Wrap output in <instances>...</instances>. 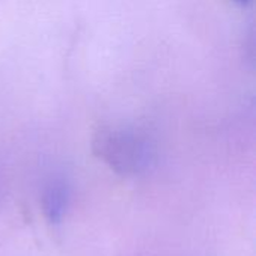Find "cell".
<instances>
[{
    "label": "cell",
    "mask_w": 256,
    "mask_h": 256,
    "mask_svg": "<svg viewBox=\"0 0 256 256\" xmlns=\"http://www.w3.org/2000/svg\"><path fill=\"white\" fill-rule=\"evenodd\" d=\"M93 152L122 176L144 172L153 162V147L141 134L129 129H100L93 138Z\"/></svg>",
    "instance_id": "obj_1"
},
{
    "label": "cell",
    "mask_w": 256,
    "mask_h": 256,
    "mask_svg": "<svg viewBox=\"0 0 256 256\" xmlns=\"http://www.w3.org/2000/svg\"><path fill=\"white\" fill-rule=\"evenodd\" d=\"M70 206V186L63 177H52L42 189L40 207L50 224H60Z\"/></svg>",
    "instance_id": "obj_2"
},
{
    "label": "cell",
    "mask_w": 256,
    "mask_h": 256,
    "mask_svg": "<svg viewBox=\"0 0 256 256\" xmlns=\"http://www.w3.org/2000/svg\"><path fill=\"white\" fill-rule=\"evenodd\" d=\"M236 3H238V4H242V6H248L252 0H234Z\"/></svg>",
    "instance_id": "obj_3"
}]
</instances>
